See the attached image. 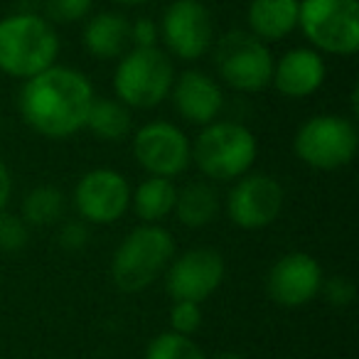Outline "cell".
Returning <instances> with one entry per match:
<instances>
[{"label":"cell","mask_w":359,"mask_h":359,"mask_svg":"<svg viewBox=\"0 0 359 359\" xmlns=\"http://www.w3.org/2000/svg\"><path fill=\"white\" fill-rule=\"evenodd\" d=\"M94 96V84L84 72L55 65L25 79L18 109L37 135L65 140L84 130Z\"/></svg>","instance_id":"1"},{"label":"cell","mask_w":359,"mask_h":359,"mask_svg":"<svg viewBox=\"0 0 359 359\" xmlns=\"http://www.w3.org/2000/svg\"><path fill=\"white\" fill-rule=\"evenodd\" d=\"M60 35L45 15L20 11L0 18V72L13 79H30L57 65Z\"/></svg>","instance_id":"2"},{"label":"cell","mask_w":359,"mask_h":359,"mask_svg":"<svg viewBox=\"0 0 359 359\" xmlns=\"http://www.w3.org/2000/svg\"><path fill=\"white\" fill-rule=\"evenodd\" d=\"M259 158L254 130L236 121H212L192 140V163L210 182H234L251 172Z\"/></svg>","instance_id":"3"},{"label":"cell","mask_w":359,"mask_h":359,"mask_svg":"<svg viewBox=\"0 0 359 359\" xmlns=\"http://www.w3.org/2000/svg\"><path fill=\"white\" fill-rule=\"evenodd\" d=\"M175 256V239L163 224H138L128 231L111 259V278L121 293L150 288Z\"/></svg>","instance_id":"4"},{"label":"cell","mask_w":359,"mask_h":359,"mask_svg":"<svg viewBox=\"0 0 359 359\" xmlns=\"http://www.w3.org/2000/svg\"><path fill=\"white\" fill-rule=\"evenodd\" d=\"M175 81L172 57L160 47H130L114 69V94L128 109L148 111L170 96Z\"/></svg>","instance_id":"5"},{"label":"cell","mask_w":359,"mask_h":359,"mask_svg":"<svg viewBox=\"0 0 359 359\" xmlns=\"http://www.w3.org/2000/svg\"><path fill=\"white\" fill-rule=\"evenodd\" d=\"M359 150V133L354 118L337 114H318L298 126L293 135V153L313 170L347 168Z\"/></svg>","instance_id":"6"},{"label":"cell","mask_w":359,"mask_h":359,"mask_svg":"<svg viewBox=\"0 0 359 359\" xmlns=\"http://www.w3.org/2000/svg\"><path fill=\"white\" fill-rule=\"evenodd\" d=\"M298 27L320 55L352 57L359 52L357 0H300Z\"/></svg>","instance_id":"7"},{"label":"cell","mask_w":359,"mask_h":359,"mask_svg":"<svg viewBox=\"0 0 359 359\" xmlns=\"http://www.w3.org/2000/svg\"><path fill=\"white\" fill-rule=\"evenodd\" d=\"M215 69L229 89L241 94H259L271 86L276 57L269 45L251 32L231 30L215 40Z\"/></svg>","instance_id":"8"},{"label":"cell","mask_w":359,"mask_h":359,"mask_svg":"<svg viewBox=\"0 0 359 359\" xmlns=\"http://www.w3.org/2000/svg\"><path fill=\"white\" fill-rule=\"evenodd\" d=\"M158 27L165 52L180 62H197L217 40L215 18L202 0H172Z\"/></svg>","instance_id":"9"},{"label":"cell","mask_w":359,"mask_h":359,"mask_svg":"<svg viewBox=\"0 0 359 359\" xmlns=\"http://www.w3.org/2000/svg\"><path fill=\"white\" fill-rule=\"evenodd\" d=\"M133 158L153 177L175 180L192 165V140L170 121H148L133 133Z\"/></svg>","instance_id":"10"},{"label":"cell","mask_w":359,"mask_h":359,"mask_svg":"<svg viewBox=\"0 0 359 359\" xmlns=\"http://www.w3.org/2000/svg\"><path fill=\"white\" fill-rule=\"evenodd\" d=\"M285 205V190L269 172H246L231 182L226 195V217L231 224L246 231L266 229L280 217Z\"/></svg>","instance_id":"11"},{"label":"cell","mask_w":359,"mask_h":359,"mask_svg":"<svg viewBox=\"0 0 359 359\" xmlns=\"http://www.w3.org/2000/svg\"><path fill=\"white\" fill-rule=\"evenodd\" d=\"M74 210L86 224H116L130 210V182L114 168H96L79 177Z\"/></svg>","instance_id":"12"},{"label":"cell","mask_w":359,"mask_h":359,"mask_svg":"<svg viewBox=\"0 0 359 359\" xmlns=\"http://www.w3.org/2000/svg\"><path fill=\"white\" fill-rule=\"evenodd\" d=\"M224 273L226 266L219 251L200 246L172 256L170 266L165 269V290L172 300H192L202 305L217 293Z\"/></svg>","instance_id":"13"},{"label":"cell","mask_w":359,"mask_h":359,"mask_svg":"<svg viewBox=\"0 0 359 359\" xmlns=\"http://www.w3.org/2000/svg\"><path fill=\"white\" fill-rule=\"evenodd\" d=\"M323 266L305 251L280 256L266 276V293L276 305L300 308L313 303L323 288Z\"/></svg>","instance_id":"14"},{"label":"cell","mask_w":359,"mask_h":359,"mask_svg":"<svg viewBox=\"0 0 359 359\" xmlns=\"http://www.w3.org/2000/svg\"><path fill=\"white\" fill-rule=\"evenodd\" d=\"M168 99L172 101L175 114L192 126L212 123L224 109V91L219 81L200 69H185L182 74H175Z\"/></svg>","instance_id":"15"},{"label":"cell","mask_w":359,"mask_h":359,"mask_svg":"<svg viewBox=\"0 0 359 359\" xmlns=\"http://www.w3.org/2000/svg\"><path fill=\"white\" fill-rule=\"evenodd\" d=\"M327 76L325 57L313 47H293L273 62L271 86L285 99H308Z\"/></svg>","instance_id":"16"},{"label":"cell","mask_w":359,"mask_h":359,"mask_svg":"<svg viewBox=\"0 0 359 359\" xmlns=\"http://www.w3.org/2000/svg\"><path fill=\"white\" fill-rule=\"evenodd\" d=\"M81 45L94 60L111 62L130 50V20L123 13L104 11L89 18L81 32Z\"/></svg>","instance_id":"17"},{"label":"cell","mask_w":359,"mask_h":359,"mask_svg":"<svg viewBox=\"0 0 359 359\" xmlns=\"http://www.w3.org/2000/svg\"><path fill=\"white\" fill-rule=\"evenodd\" d=\"M300 0H251L246 8L249 32L261 42L285 40L298 30Z\"/></svg>","instance_id":"18"},{"label":"cell","mask_w":359,"mask_h":359,"mask_svg":"<svg viewBox=\"0 0 359 359\" xmlns=\"http://www.w3.org/2000/svg\"><path fill=\"white\" fill-rule=\"evenodd\" d=\"M222 210V197L210 180H195L185 187H177V200H175L172 215L182 226L202 229L217 219Z\"/></svg>","instance_id":"19"},{"label":"cell","mask_w":359,"mask_h":359,"mask_svg":"<svg viewBox=\"0 0 359 359\" xmlns=\"http://www.w3.org/2000/svg\"><path fill=\"white\" fill-rule=\"evenodd\" d=\"M177 187L168 177H148L135 190H130V210L140 219V224H160L175 210Z\"/></svg>","instance_id":"20"},{"label":"cell","mask_w":359,"mask_h":359,"mask_svg":"<svg viewBox=\"0 0 359 359\" xmlns=\"http://www.w3.org/2000/svg\"><path fill=\"white\" fill-rule=\"evenodd\" d=\"M84 128L104 143H121L133 128V116L128 106H123L118 99L94 96Z\"/></svg>","instance_id":"21"},{"label":"cell","mask_w":359,"mask_h":359,"mask_svg":"<svg viewBox=\"0 0 359 359\" xmlns=\"http://www.w3.org/2000/svg\"><path fill=\"white\" fill-rule=\"evenodd\" d=\"M67 210V197L60 187L40 185L32 187L22 200V222L27 226H52L60 224Z\"/></svg>","instance_id":"22"},{"label":"cell","mask_w":359,"mask_h":359,"mask_svg":"<svg viewBox=\"0 0 359 359\" xmlns=\"http://www.w3.org/2000/svg\"><path fill=\"white\" fill-rule=\"evenodd\" d=\"M145 359H207V354L192 337L170 330V332H160L150 339Z\"/></svg>","instance_id":"23"},{"label":"cell","mask_w":359,"mask_h":359,"mask_svg":"<svg viewBox=\"0 0 359 359\" xmlns=\"http://www.w3.org/2000/svg\"><path fill=\"white\" fill-rule=\"evenodd\" d=\"M27 241H30V226L22 222V217L0 212V251L15 254L25 249Z\"/></svg>","instance_id":"24"},{"label":"cell","mask_w":359,"mask_h":359,"mask_svg":"<svg viewBox=\"0 0 359 359\" xmlns=\"http://www.w3.org/2000/svg\"><path fill=\"white\" fill-rule=\"evenodd\" d=\"M94 8V0H45V18L57 25L84 20Z\"/></svg>","instance_id":"25"},{"label":"cell","mask_w":359,"mask_h":359,"mask_svg":"<svg viewBox=\"0 0 359 359\" xmlns=\"http://www.w3.org/2000/svg\"><path fill=\"white\" fill-rule=\"evenodd\" d=\"M202 305L192 300H172L170 308V330L177 334L192 337L202 327Z\"/></svg>","instance_id":"26"},{"label":"cell","mask_w":359,"mask_h":359,"mask_svg":"<svg viewBox=\"0 0 359 359\" xmlns=\"http://www.w3.org/2000/svg\"><path fill=\"white\" fill-rule=\"evenodd\" d=\"M320 293H323L325 300H327L330 305H334V308H347V305L354 300L357 288H354V283L347 278V276H332V278L323 280Z\"/></svg>","instance_id":"27"},{"label":"cell","mask_w":359,"mask_h":359,"mask_svg":"<svg viewBox=\"0 0 359 359\" xmlns=\"http://www.w3.org/2000/svg\"><path fill=\"white\" fill-rule=\"evenodd\" d=\"M57 244L67 251H79L89 244V224L81 219L65 222L60 226V234H57Z\"/></svg>","instance_id":"28"},{"label":"cell","mask_w":359,"mask_h":359,"mask_svg":"<svg viewBox=\"0 0 359 359\" xmlns=\"http://www.w3.org/2000/svg\"><path fill=\"white\" fill-rule=\"evenodd\" d=\"M160 27L153 18H138L130 22V47H158Z\"/></svg>","instance_id":"29"},{"label":"cell","mask_w":359,"mask_h":359,"mask_svg":"<svg viewBox=\"0 0 359 359\" xmlns=\"http://www.w3.org/2000/svg\"><path fill=\"white\" fill-rule=\"evenodd\" d=\"M13 197V172L3 160H0V212H6Z\"/></svg>","instance_id":"30"},{"label":"cell","mask_w":359,"mask_h":359,"mask_svg":"<svg viewBox=\"0 0 359 359\" xmlns=\"http://www.w3.org/2000/svg\"><path fill=\"white\" fill-rule=\"evenodd\" d=\"M207 359H246V357L239 352H231V349H224V352H217L215 357H207Z\"/></svg>","instance_id":"31"},{"label":"cell","mask_w":359,"mask_h":359,"mask_svg":"<svg viewBox=\"0 0 359 359\" xmlns=\"http://www.w3.org/2000/svg\"><path fill=\"white\" fill-rule=\"evenodd\" d=\"M111 3H116V6H128V8H133V6H143V3H150V0H111Z\"/></svg>","instance_id":"32"}]
</instances>
